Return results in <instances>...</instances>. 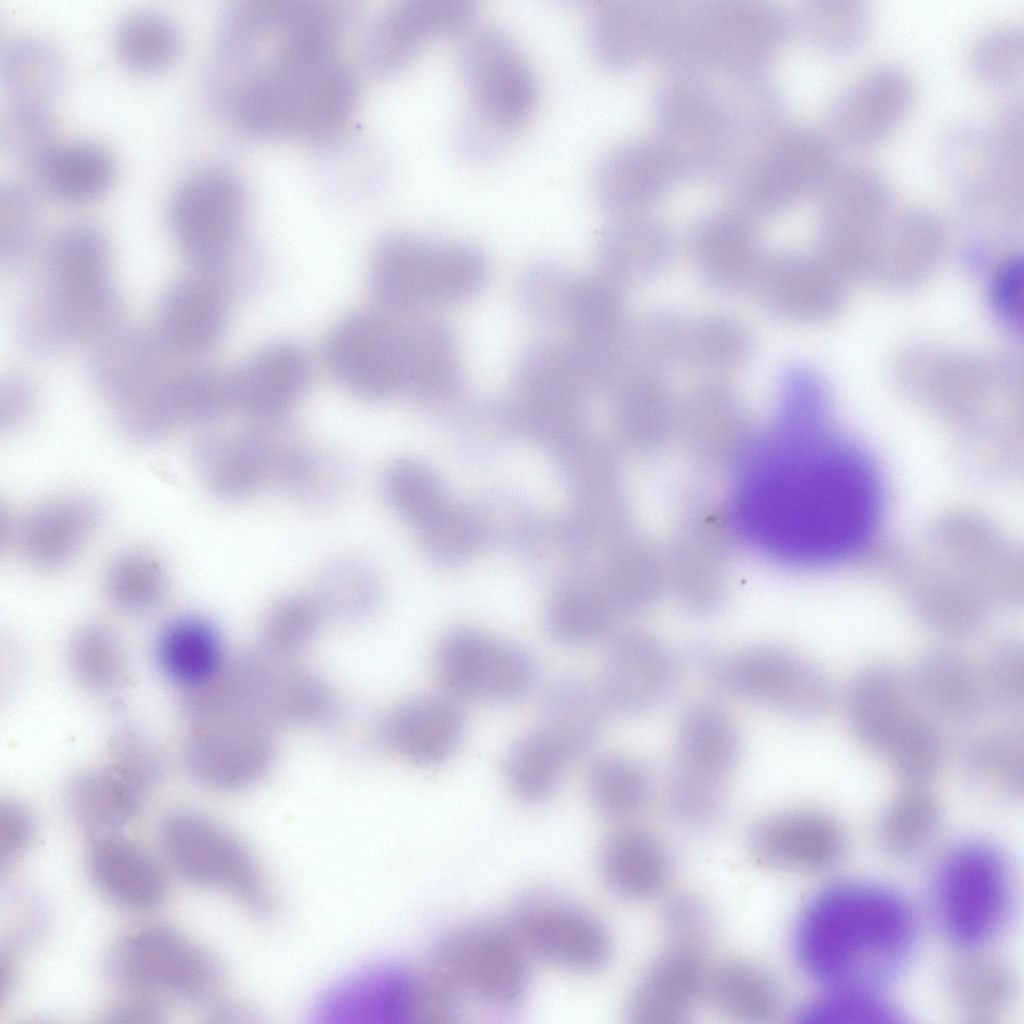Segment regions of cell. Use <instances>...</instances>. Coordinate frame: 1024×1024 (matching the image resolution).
Listing matches in <instances>:
<instances>
[{"label":"cell","mask_w":1024,"mask_h":1024,"mask_svg":"<svg viewBox=\"0 0 1024 1024\" xmlns=\"http://www.w3.org/2000/svg\"><path fill=\"white\" fill-rule=\"evenodd\" d=\"M114 53L128 70L151 74L173 65L182 49L176 21L154 8H138L124 14L112 35Z\"/></svg>","instance_id":"ab89813d"},{"label":"cell","mask_w":1024,"mask_h":1024,"mask_svg":"<svg viewBox=\"0 0 1024 1024\" xmlns=\"http://www.w3.org/2000/svg\"><path fill=\"white\" fill-rule=\"evenodd\" d=\"M753 858L767 867L789 872H818L835 865L845 850V835L829 813L808 807L771 813L748 832Z\"/></svg>","instance_id":"d6986e66"},{"label":"cell","mask_w":1024,"mask_h":1024,"mask_svg":"<svg viewBox=\"0 0 1024 1024\" xmlns=\"http://www.w3.org/2000/svg\"><path fill=\"white\" fill-rule=\"evenodd\" d=\"M989 712L1015 709L1023 702L1024 656L1016 642H998L977 660Z\"/></svg>","instance_id":"11a10c76"},{"label":"cell","mask_w":1024,"mask_h":1024,"mask_svg":"<svg viewBox=\"0 0 1024 1024\" xmlns=\"http://www.w3.org/2000/svg\"><path fill=\"white\" fill-rule=\"evenodd\" d=\"M941 818V804L929 784H901L880 814L877 840L891 856L916 855L932 841Z\"/></svg>","instance_id":"60d3db41"},{"label":"cell","mask_w":1024,"mask_h":1024,"mask_svg":"<svg viewBox=\"0 0 1024 1024\" xmlns=\"http://www.w3.org/2000/svg\"><path fill=\"white\" fill-rule=\"evenodd\" d=\"M828 410L778 408L738 487L739 513L750 537L801 565L852 556L869 541L883 511L876 464L830 426Z\"/></svg>","instance_id":"7a4b0ae2"},{"label":"cell","mask_w":1024,"mask_h":1024,"mask_svg":"<svg viewBox=\"0 0 1024 1024\" xmlns=\"http://www.w3.org/2000/svg\"><path fill=\"white\" fill-rule=\"evenodd\" d=\"M666 942L707 948L713 936V914L703 898L692 892L673 894L662 910Z\"/></svg>","instance_id":"9f6ffc18"},{"label":"cell","mask_w":1024,"mask_h":1024,"mask_svg":"<svg viewBox=\"0 0 1024 1024\" xmlns=\"http://www.w3.org/2000/svg\"><path fill=\"white\" fill-rule=\"evenodd\" d=\"M424 963L463 1009L492 1010L520 1004L533 964L507 921L473 922L448 931Z\"/></svg>","instance_id":"ba28073f"},{"label":"cell","mask_w":1024,"mask_h":1024,"mask_svg":"<svg viewBox=\"0 0 1024 1024\" xmlns=\"http://www.w3.org/2000/svg\"><path fill=\"white\" fill-rule=\"evenodd\" d=\"M155 658L162 674L184 694L208 685L228 660L218 629L197 615L178 616L162 626Z\"/></svg>","instance_id":"d6a6232c"},{"label":"cell","mask_w":1024,"mask_h":1024,"mask_svg":"<svg viewBox=\"0 0 1024 1024\" xmlns=\"http://www.w3.org/2000/svg\"><path fill=\"white\" fill-rule=\"evenodd\" d=\"M314 595L324 614L355 619L375 608L380 587L369 568L355 560L345 559L333 562L323 570Z\"/></svg>","instance_id":"c3c4849f"},{"label":"cell","mask_w":1024,"mask_h":1024,"mask_svg":"<svg viewBox=\"0 0 1024 1024\" xmlns=\"http://www.w3.org/2000/svg\"><path fill=\"white\" fill-rule=\"evenodd\" d=\"M819 191L824 228L832 237L873 232L889 213L890 187L865 164H836Z\"/></svg>","instance_id":"4dcf8cb0"},{"label":"cell","mask_w":1024,"mask_h":1024,"mask_svg":"<svg viewBox=\"0 0 1024 1024\" xmlns=\"http://www.w3.org/2000/svg\"><path fill=\"white\" fill-rule=\"evenodd\" d=\"M465 715L450 694H425L406 699L381 718L378 738L390 754L416 766L439 765L459 746Z\"/></svg>","instance_id":"ffe728a7"},{"label":"cell","mask_w":1024,"mask_h":1024,"mask_svg":"<svg viewBox=\"0 0 1024 1024\" xmlns=\"http://www.w3.org/2000/svg\"><path fill=\"white\" fill-rule=\"evenodd\" d=\"M546 624L556 642L574 647L586 646L606 635L610 614L599 598L584 591L571 590L552 601Z\"/></svg>","instance_id":"f907efd6"},{"label":"cell","mask_w":1024,"mask_h":1024,"mask_svg":"<svg viewBox=\"0 0 1024 1024\" xmlns=\"http://www.w3.org/2000/svg\"><path fill=\"white\" fill-rule=\"evenodd\" d=\"M1015 896L1010 862L999 848L984 841L953 847L933 879L938 926L962 951L978 950L1000 935L1012 916Z\"/></svg>","instance_id":"5b68a950"},{"label":"cell","mask_w":1024,"mask_h":1024,"mask_svg":"<svg viewBox=\"0 0 1024 1024\" xmlns=\"http://www.w3.org/2000/svg\"><path fill=\"white\" fill-rule=\"evenodd\" d=\"M380 486L393 511L435 548L459 514L449 511L439 483L423 465L395 460L382 471Z\"/></svg>","instance_id":"d590c367"},{"label":"cell","mask_w":1024,"mask_h":1024,"mask_svg":"<svg viewBox=\"0 0 1024 1024\" xmlns=\"http://www.w3.org/2000/svg\"><path fill=\"white\" fill-rule=\"evenodd\" d=\"M604 711L597 690L583 677L568 673L548 687L537 725L557 739L576 760L597 740Z\"/></svg>","instance_id":"74e56055"},{"label":"cell","mask_w":1024,"mask_h":1024,"mask_svg":"<svg viewBox=\"0 0 1024 1024\" xmlns=\"http://www.w3.org/2000/svg\"><path fill=\"white\" fill-rule=\"evenodd\" d=\"M309 363L291 344H275L255 355L238 377L234 391L243 409L257 421H272L303 393Z\"/></svg>","instance_id":"836d02e7"},{"label":"cell","mask_w":1024,"mask_h":1024,"mask_svg":"<svg viewBox=\"0 0 1024 1024\" xmlns=\"http://www.w3.org/2000/svg\"><path fill=\"white\" fill-rule=\"evenodd\" d=\"M962 765L968 779L990 795L1016 800L1023 795L1022 733L1003 727L973 737L965 746Z\"/></svg>","instance_id":"ee69618b"},{"label":"cell","mask_w":1024,"mask_h":1024,"mask_svg":"<svg viewBox=\"0 0 1024 1024\" xmlns=\"http://www.w3.org/2000/svg\"><path fill=\"white\" fill-rule=\"evenodd\" d=\"M324 615L314 594L296 593L277 600L261 619L260 650L289 659L311 642Z\"/></svg>","instance_id":"bcb514c9"},{"label":"cell","mask_w":1024,"mask_h":1024,"mask_svg":"<svg viewBox=\"0 0 1024 1024\" xmlns=\"http://www.w3.org/2000/svg\"><path fill=\"white\" fill-rule=\"evenodd\" d=\"M472 9L456 0H406L386 8L373 24L369 58L381 72L409 64L432 42L463 26Z\"/></svg>","instance_id":"cb8c5ba5"},{"label":"cell","mask_w":1024,"mask_h":1024,"mask_svg":"<svg viewBox=\"0 0 1024 1024\" xmlns=\"http://www.w3.org/2000/svg\"><path fill=\"white\" fill-rule=\"evenodd\" d=\"M467 144L486 152L505 143L534 110L533 74L517 47L492 28L471 31L461 53Z\"/></svg>","instance_id":"52a82bcc"},{"label":"cell","mask_w":1024,"mask_h":1024,"mask_svg":"<svg viewBox=\"0 0 1024 1024\" xmlns=\"http://www.w3.org/2000/svg\"><path fill=\"white\" fill-rule=\"evenodd\" d=\"M88 867L100 892L128 909H147L165 895L163 873L137 843L120 836L96 839L88 853Z\"/></svg>","instance_id":"1f68e13d"},{"label":"cell","mask_w":1024,"mask_h":1024,"mask_svg":"<svg viewBox=\"0 0 1024 1024\" xmlns=\"http://www.w3.org/2000/svg\"><path fill=\"white\" fill-rule=\"evenodd\" d=\"M598 864L608 888L631 901L657 896L670 873L663 842L654 833L628 823L620 824L604 839Z\"/></svg>","instance_id":"f546056e"},{"label":"cell","mask_w":1024,"mask_h":1024,"mask_svg":"<svg viewBox=\"0 0 1024 1024\" xmlns=\"http://www.w3.org/2000/svg\"><path fill=\"white\" fill-rule=\"evenodd\" d=\"M483 275L476 252L410 236L382 240L370 265L373 293L398 309L461 299L478 287Z\"/></svg>","instance_id":"7c38bea8"},{"label":"cell","mask_w":1024,"mask_h":1024,"mask_svg":"<svg viewBox=\"0 0 1024 1024\" xmlns=\"http://www.w3.org/2000/svg\"><path fill=\"white\" fill-rule=\"evenodd\" d=\"M741 750L737 724L721 706L699 701L676 726L666 806L677 824L701 829L720 815Z\"/></svg>","instance_id":"8992f818"},{"label":"cell","mask_w":1024,"mask_h":1024,"mask_svg":"<svg viewBox=\"0 0 1024 1024\" xmlns=\"http://www.w3.org/2000/svg\"><path fill=\"white\" fill-rule=\"evenodd\" d=\"M688 246L701 280L721 292L752 287L766 253L751 222L733 214L703 220L692 231Z\"/></svg>","instance_id":"484cf974"},{"label":"cell","mask_w":1024,"mask_h":1024,"mask_svg":"<svg viewBox=\"0 0 1024 1024\" xmlns=\"http://www.w3.org/2000/svg\"><path fill=\"white\" fill-rule=\"evenodd\" d=\"M702 660L712 683L725 693L795 718L824 716L836 700L826 672L783 646L751 645L725 654L705 653Z\"/></svg>","instance_id":"30bf717a"},{"label":"cell","mask_w":1024,"mask_h":1024,"mask_svg":"<svg viewBox=\"0 0 1024 1024\" xmlns=\"http://www.w3.org/2000/svg\"><path fill=\"white\" fill-rule=\"evenodd\" d=\"M184 761L190 775L217 790L249 787L269 771L275 725L256 715L222 714L187 721Z\"/></svg>","instance_id":"9a60e30c"},{"label":"cell","mask_w":1024,"mask_h":1024,"mask_svg":"<svg viewBox=\"0 0 1024 1024\" xmlns=\"http://www.w3.org/2000/svg\"><path fill=\"white\" fill-rule=\"evenodd\" d=\"M37 185L57 198L81 201L108 190L116 177V161L109 149L82 138L54 139L26 161Z\"/></svg>","instance_id":"83f0119b"},{"label":"cell","mask_w":1024,"mask_h":1024,"mask_svg":"<svg viewBox=\"0 0 1024 1024\" xmlns=\"http://www.w3.org/2000/svg\"><path fill=\"white\" fill-rule=\"evenodd\" d=\"M946 969L944 990L954 1011L975 1022H986L1004 1014L1016 996V979L1002 960L965 951Z\"/></svg>","instance_id":"e575fe53"},{"label":"cell","mask_w":1024,"mask_h":1024,"mask_svg":"<svg viewBox=\"0 0 1024 1024\" xmlns=\"http://www.w3.org/2000/svg\"><path fill=\"white\" fill-rule=\"evenodd\" d=\"M434 668L451 696L510 703L527 695L537 678L523 647L472 627L447 632L434 653Z\"/></svg>","instance_id":"5bb4252c"},{"label":"cell","mask_w":1024,"mask_h":1024,"mask_svg":"<svg viewBox=\"0 0 1024 1024\" xmlns=\"http://www.w3.org/2000/svg\"><path fill=\"white\" fill-rule=\"evenodd\" d=\"M1024 35L1015 24H997L974 40L969 53L970 70L977 80L990 86L1013 82L1022 71Z\"/></svg>","instance_id":"f5cc1de1"},{"label":"cell","mask_w":1024,"mask_h":1024,"mask_svg":"<svg viewBox=\"0 0 1024 1024\" xmlns=\"http://www.w3.org/2000/svg\"><path fill=\"white\" fill-rule=\"evenodd\" d=\"M843 706L857 744L885 764L932 718L918 703L908 673L883 662L856 671Z\"/></svg>","instance_id":"2e32d148"},{"label":"cell","mask_w":1024,"mask_h":1024,"mask_svg":"<svg viewBox=\"0 0 1024 1024\" xmlns=\"http://www.w3.org/2000/svg\"><path fill=\"white\" fill-rule=\"evenodd\" d=\"M9 141L21 160L52 138L51 113L63 66L56 47L38 35L10 40L2 57Z\"/></svg>","instance_id":"e0dca14e"},{"label":"cell","mask_w":1024,"mask_h":1024,"mask_svg":"<svg viewBox=\"0 0 1024 1024\" xmlns=\"http://www.w3.org/2000/svg\"><path fill=\"white\" fill-rule=\"evenodd\" d=\"M761 306L773 317L812 322L828 315L836 288L824 265L801 252H766L752 284Z\"/></svg>","instance_id":"d4e9b609"},{"label":"cell","mask_w":1024,"mask_h":1024,"mask_svg":"<svg viewBox=\"0 0 1024 1024\" xmlns=\"http://www.w3.org/2000/svg\"><path fill=\"white\" fill-rule=\"evenodd\" d=\"M160 845L173 869L185 879L233 898L264 915L273 907L267 879L250 850L232 832L192 811L168 815Z\"/></svg>","instance_id":"8fae6325"},{"label":"cell","mask_w":1024,"mask_h":1024,"mask_svg":"<svg viewBox=\"0 0 1024 1024\" xmlns=\"http://www.w3.org/2000/svg\"><path fill=\"white\" fill-rule=\"evenodd\" d=\"M603 262L619 285L645 284L671 265L676 246L662 225L650 221L629 222L613 229L604 244Z\"/></svg>","instance_id":"f35d334b"},{"label":"cell","mask_w":1024,"mask_h":1024,"mask_svg":"<svg viewBox=\"0 0 1024 1024\" xmlns=\"http://www.w3.org/2000/svg\"><path fill=\"white\" fill-rule=\"evenodd\" d=\"M686 327L687 320L671 310L644 314L632 324L630 360L667 375L684 366Z\"/></svg>","instance_id":"681fc988"},{"label":"cell","mask_w":1024,"mask_h":1024,"mask_svg":"<svg viewBox=\"0 0 1024 1024\" xmlns=\"http://www.w3.org/2000/svg\"><path fill=\"white\" fill-rule=\"evenodd\" d=\"M110 756L106 765L81 773L69 789L74 816L92 832L114 828L131 818L154 778L124 756Z\"/></svg>","instance_id":"f1b7e54d"},{"label":"cell","mask_w":1024,"mask_h":1024,"mask_svg":"<svg viewBox=\"0 0 1024 1024\" xmlns=\"http://www.w3.org/2000/svg\"><path fill=\"white\" fill-rule=\"evenodd\" d=\"M348 10L337 3L244 1L217 31L209 90L222 118L255 136L322 140L350 119L358 79L345 54Z\"/></svg>","instance_id":"6da1fadb"},{"label":"cell","mask_w":1024,"mask_h":1024,"mask_svg":"<svg viewBox=\"0 0 1024 1024\" xmlns=\"http://www.w3.org/2000/svg\"><path fill=\"white\" fill-rule=\"evenodd\" d=\"M69 661L74 676L85 687L108 691L121 681L124 656L118 640L106 629L87 627L71 640Z\"/></svg>","instance_id":"816d5d0a"},{"label":"cell","mask_w":1024,"mask_h":1024,"mask_svg":"<svg viewBox=\"0 0 1024 1024\" xmlns=\"http://www.w3.org/2000/svg\"><path fill=\"white\" fill-rule=\"evenodd\" d=\"M997 316L1011 328L1020 329L1023 311V264L1013 259L999 270L991 291Z\"/></svg>","instance_id":"6f0895ef"},{"label":"cell","mask_w":1024,"mask_h":1024,"mask_svg":"<svg viewBox=\"0 0 1024 1024\" xmlns=\"http://www.w3.org/2000/svg\"><path fill=\"white\" fill-rule=\"evenodd\" d=\"M116 1005L131 1016H154L165 1001L208 1000L220 975L211 957L174 929L136 927L114 945L109 958Z\"/></svg>","instance_id":"277c9868"},{"label":"cell","mask_w":1024,"mask_h":1024,"mask_svg":"<svg viewBox=\"0 0 1024 1024\" xmlns=\"http://www.w3.org/2000/svg\"><path fill=\"white\" fill-rule=\"evenodd\" d=\"M811 40L822 50L840 54L855 49L864 39L868 16L854 0H822L806 13Z\"/></svg>","instance_id":"db71d44e"},{"label":"cell","mask_w":1024,"mask_h":1024,"mask_svg":"<svg viewBox=\"0 0 1024 1024\" xmlns=\"http://www.w3.org/2000/svg\"><path fill=\"white\" fill-rule=\"evenodd\" d=\"M633 988L627 1015L634 1024L682 1021L704 993L708 966L705 949L666 942Z\"/></svg>","instance_id":"603a6c76"},{"label":"cell","mask_w":1024,"mask_h":1024,"mask_svg":"<svg viewBox=\"0 0 1024 1024\" xmlns=\"http://www.w3.org/2000/svg\"><path fill=\"white\" fill-rule=\"evenodd\" d=\"M169 208L174 225L206 246L229 242L239 231L245 211L242 183L229 169L198 166L174 185Z\"/></svg>","instance_id":"7402d4cb"},{"label":"cell","mask_w":1024,"mask_h":1024,"mask_svg":"<svg viewBox=\"0 0 1024 1024\" xmlns=\"http://www.w3.org/2000/svg\"><path fill=\"white\" fill-rule=\"evenodd\" d=\"M586 788L596 813L620 825L647 806L652 793V779L646 766L638 759L621 753H608L591 763Z\"/></svg>","instance_id":"7bdbcfd3"},{"label":"cell","mask_w":1024,"mask_h":1024,"mask_svg":"<svg viewBox=\"0 0 1024 1024\" xmlns=\"http://www.w3.org/2000/svg\"><path fill=\"white\" fill-rule=\"evenodd\" d=\"M904 1013L880 995L877 989L830 988L802 1006L797 1019L802 1023L882 1024L905 1022Z\"/></svg>","instance_id":"7dc6e473"},{"label":"cell","mask_w":1024,"mask_h":1024,"mask_svg":"<svg viewBox=\"0 0 1024 1024\" xmlns=\"http://www.w3.org/2000/svg\"><path fill=\"white\" fill-rule=\"evenodd\" d=\"M31 835V821L26 811L17 804L9 803L0 809V849L5 856H12L25 847Z\"/></svg>","instance_id":"680465c9"},{"label":"cell","mask_w":1024,"mask_h":1024,"mask_svg":"<svg viewBox=\"0 0 1024 1024\" xmlns=\"http://www.w3.org/2000/svg\"><path fill=\"white\" fill-rule=\"evenodd\" d=\"M918 923L896 890L843 882L815 894L792 934L794 958L805 975L829 988L878 989L909 966Z\"/></svg>","instance_id":"3957f363"},{"label":"cell","mask_w":1024,"mask_h":1024,"mask_svg":"<svg viewBox=\"0 0 1024 1024\" xmlns=\"http://www.w3.org/2000/svg\"><path fill=\"white\" fill-rule=\"evenodd\" d=\"M574 760L552 735L536 725L509 748L505 778L512 793L527 803L547 799L558 787Z\"/></svg>","instance_id":"f6af8a7d"},{"label":"cell","mask_w":1024,"mask_h":1024,"mask_svg":"<svg viewBox=\"0 0 1024 1024\" xmlns=\"http://www.w3.org/2000/svg\"><path fill=\"white\" fill-rule=\"evenodd\" d=\"M908 677L918 703L942 726L967 724L989 712L977 661L960 651L930 650Z\"/></svg>","instance_id":"4316f807"},{"label":"cell","mask_w":1024,"mask_h":1024,"mask_svg":"<svg viewBox=\"0 0 1024 1024\" xmlns=\"http://www.w3.org/2000/svg\"><path fill=\"white\" fill-rule=\"evenodd\" d=\"M913 96V82L904 70L892 65L871 68L836 98L829 115L831 132L849 146L876 143L901 121Z\"/></svg>","instance_id":"44dd1931"},{"label":"cell","mask_w":1024,"mask_h":1024,"mask_svg":"<svg viewBox=\"0 0 1024 1024\" xmlns=\"http://www.w3.org/2000/svg\"><path fill=\"white\" fill-rule=\"evenodd\" d=\"M533 963L571 975H590L611 958L604 922L586 907L550 892L522 897L506 920Z\"/></svg>","instance_id":"4fadbf2b"},{"label":"cell","mask_w":1024,"mask_h":1024,"mask_svg":"<svg viewBox=\"0 0 1024 1024\" xmlns=\"http://www.w3.org/2000/svg\"><path fill=\"white\" fill-rule=\"evenodd\" d=\"M717 1010L738 1021L762 1023L782 1007L778 981L762 965L747 959L723 960L708 969L705 989Z\"/></svg>","instance_id":"8d00e7d4"},{"label":"cell","mask_w":1024,"mask_h":1024,"mask_svg":"<svg viewBox=\"0 0 1024 1024\" xmlns=\"http://www.w3.org/2000/svg\"><path fill=\"white\" fill-rule=\"evenodd\" d=\"M325 351L342 384L368 399L386 398L405 387L426 388L434 369L429 332L401 335L369 314L341 320L330 333Z\"/></svg>","instance_id":"9c48e42d"},{"label":"cell","mask_w":1024,"mask_h":1024,"mask_svg":"<svg viewBox=\"0 0 1024 1024\" xmlns=\"http://www.w3.org/2000/svg\"><path fill=\"white\" fill-rule=\"evenodd\" d=\"M678 674L677 659L663 640L628 631L608 645L596 690L605 710L636 716L665 700Z\"/></svg>","instance_id":"ac0fdd59"},{"label":"cell","mask_w":1024,"mask_h":1024,"mask_svg":"<svg viewBox=\"0 0 1024 1024\" xmlns=\"http://www.w3.org/2000/svg\"><path fill=\"white\" fill-rule=\"evenodd\" d=\"M754 350L748 327L737 317L707 313L687 320L684 366L703 377H722L741 369Z\"/></svg>","instance_id":"b9f144b4"}]
</instances>
